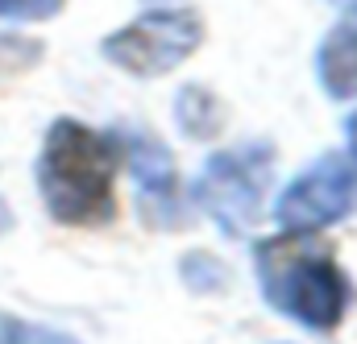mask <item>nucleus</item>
<instances>
[{
  "mask_svg": "<svg viewBox=\"0 0 357 344\" xmlns=\"http://www.w3.org/2000/svg\"><path fill=\"white\" fill-rule=\"evenodd\" d=\"M175 108H178L183 129H187L191 137H212V133L220 129V120H216V104H212V95L199 91V87H187Z\"/></svg>",
  "mask_w": 357,
  "mask_h": 344,
  "instance_id": "8",
  "label": "nucleus"
},
{
  "mask_svg": "<svg viewBox=\"0 0 357 344\" xmlns=\"http://www.w3.org/2000/svg\"><path fill=\"white\" fill-rule=\"evenodd\" d=\"M316 75L333 100H357V21L337 25L320 42Z\"/></svg>",
  "mask_w": 357,
  "mask_h": 344,
  "instance_id": "7",
  "label": "nucleus"
},
{
  "mask_svg": "<svg viewBox=\"0 0 357 344\" xmlns=\"http://www.w3.org/2000/svg\"><path fill=\"white\" fill-rule=\"evenodd\" d=\"M0 344H79V341H71L54 328L17 320V315H0Z\"/></svg>",
  "mask_w": 357,
  "mask_h": 344,
  "instance_id": "9",
  "label": "nucleus"
},
{
  "mask_svg": "<svg viewBox=\"0 0 357 344\" xmlns=\"http://www.w3.org/2000/svg\"><path fill=\"white\" fill-rule=\"evenodd\" d=\"M8 224H13V212H8V203H4V199H0V233H4V228H8Z\"/></svg>",
  "mask_w": 357,
  "mask_h": 344,
  "instance_id": "12",
  "label": "nucleus"
},
{
  "mask_svg": "<svg viewBox=\"0 0 357 344\" xmlns=\"http://www.w3.org/2000/svg\"><path fill=\"white\" fill-rule=\"evenodd\" d=\"M258 282L262 299L287 320L333 332L349 311V278L337 265L333 249L316 241L312 233H287L258 245Z\"/></svg>",
  "mask_w": 357,
  "mask_h": 344,
  "instance_id": "2",
  "label": "nucleus"
},
{
  "mask_svg": "<svg viewBox=\"0 0 357 344\" xmlns=\"http://www.w3.org/2000/svg\"><path fill=\"white\" fill-rule=\"evenodd\" d=\"M116 137L59 116L38 154V191L46 212L59 224L91 228L108 224L116 212L112 178H116Z\"/></svg>",
  "mask_w": 357,
  "mask_h": 344,
  "instance_id": "1",
  "label": "nucleus"
},
{
  "mask_svg": "<svg viewBox=\"0 0 357 344\" xmlns=\"http://www.w3.org/2000/svg\"><path fill=\"white\" fill-rule=\"evenodd\" d=\"M129 162L137 174V187H142V212L162 220V224H175V203H178V178L171 166V154L158 146V141H133L129 146Z\"/></svg>",
  "mask_w": 357,
  "mask_h": 344,
  "instance_id": "6",
  "label": "nucleus"
},
{
  "mask_svg": "<svg viewBox=\"0 0 357 344\" xmlns=\"http://www.w3.org/2000/svg\"><path fill=\"white\" fill-rule=\"evenodd\" d=\"M345 133H349V154H354L349 162H354V171H357V112L349 116V125H345Z\"/></svg>",
  "mask_w": 357,
  "mask_h": 344,
  "instance_id": "11",
  "label": "nucleus"
},
{
  "mask_svg": "<svg viewBox=\"0 0 357 344\" xmlns=\"http://www.w3.org/2000/svg\"><path fill=\"white\" fill-rule=\"evenodd\" d=\"M270 150L266 146H241V150H220L204 162L199 178L191 182L195 203L220 224V233L241 237L258 212L262 195L270 187Z\"/></svg>",
  "mask_w": 357,
  "mask_h": 344,
  "instance_id": "3",
  "label": "nucleus"
},
{
  "mask_svg": "<svg viewBox=\"0 0 357 344\" xmlns=\"http://www.w3.org/2000/svg\"><path fill=\"white\" fill-rule=\"evenodd\" d=\"M328 4H337V8H349V13H357V0H328Z\"/></svg>",
  "mask_w": 357,
  "mask_h": 344,
  "instance_id": "13",
  "label": "nucleus"
},
{
  "mask_svg": "<svg viewBox=\"0 0 357 344\" xmlns=\"http://www.w3.org/2000/svg\"><path fill=\"white\" fill-rule=\"evenodd\" d=\"M354 208H357L354 162L341 158V154H324L282 187V195L274 203V220L282 224V233H320V228L345 220Z\"/></svg>",
  "mask_w": 357,
  "mask_h": 344,
  "instance_id": "5",
  "label": "nucleus"
},
{
  "mask_svg": "<svg viewBox=\"0 0 357 344\" xmlns=\"http://www.w3.org/2000/svg\"><path fill=\"white\" fill-rule=\"evenodd\" d=\"M199 42H204V21L191 8H150L112 38H104V54L121 71L154 79L175 71L183 58H191Z\"/></svg>",
  "mask_w": 357,
  "mask_h": 344,
  "instance_id": "4",
  "label": "nucleus"
},
{
  "mask_svg": "<svg viewBox=\"0 0 357 344\" xmlns=\"http://www.w3.org/2000/svg\"><path fill=\"white\" fill-rule=\"evenodd\" d=\"M63 8V0H0V17L8 21H46Z\"/></svg>",
  "mask_w": 357,
  "mask_h": 344,
  "instance_id": "10",
  "label": "nucleus"
}]
</instances>
